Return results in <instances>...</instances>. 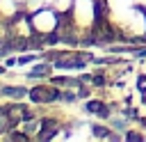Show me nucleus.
<instances>
[{"mask_svg":"<svg viewBox=\"0 0 146 142\" xmlns=\"http://www.w3.org/2000/svg\"><path fill=\"white\" fill-rule=\"evenodd\" d=\"M30 25H32V30H36L39 34H50V32L57 27V14H55L52 9H39V11L32 16Z\"/></svg>","mask_w":146,"mask_h":142,"instance_id":"1","label":"nucleus"},{"mask_svg":"<svg viewBox=\"0 0 146 142\" xmlns=\"http://www.w3.org/2000/svg\"><path fill=\"white\" fill-rule=\"evenodd\" d=\"M73 18L80 27H89L94 23V16H96V7H94V0H73Z\"/></svg>","mask_w":146,"mask_h":142,"instance_id":"2","label":"nucleus"},{"mask_svg":"<svg viewBox=\"0 0 146 142\" xmlns=\"http://www.w3.org/2000/svg\"><path fill=\"white\" fill-rule=\"evenodd\" d=\"M0 11H2L5 16L14 14V11H16V5H14V0H0Z\"/></svg>","mask_w":146,"mask_h":142,"instance_id":"3","label":"nucleus"}]
</instances>
